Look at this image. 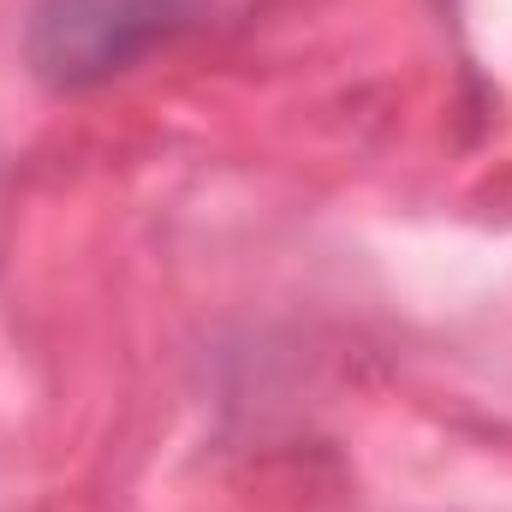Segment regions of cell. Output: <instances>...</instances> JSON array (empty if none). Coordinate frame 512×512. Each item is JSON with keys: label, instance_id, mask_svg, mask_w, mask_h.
Wrapping results in <instances>:
<instances>
[{"label": "cell", "instance_id": "cell-1", "mask_svg": "<svg viewBox=\"0 0 512 512\" xmlns=\"http://www.w3.org/2000/svg\"><path fill=\"white\" fill-rule=\"evenodd\" d=\"M197 0H36L24 54L48 90H90L179 36Z\"/></svg>", "mask_w": 512, "mask_h": 512}]
</instances>
